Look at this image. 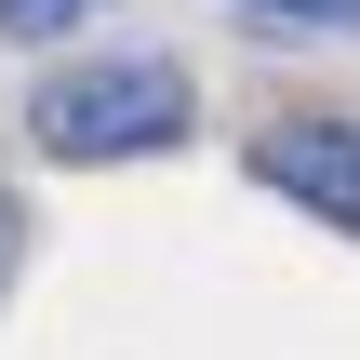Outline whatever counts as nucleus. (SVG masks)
<instances>
[{"label": "nucleus", "mask_w": 360, "mask_h": 360, "mask_svg": "<svg viewBox=\"0 0 360 360\" xmlns=\"http://www.w3.org/2000/svg\"><path fill=\"white\" fill-rule=\"evenodd\" d=\"M13 281H27V187L0 174V294H13Z\"/></svg>", "instance_id": "nucleus-5"}, {"label": "nucleus", "mask_w": 360, "mask_h": 360, "mask_svg": "<svg viewBox=\"0 0 360 360\" xmlns=\"http://www.w3.org/2000/svg\"><path fill=\"white\" fill-rule=\"evenodd\" d=\"M240 13H267V27H347L360 40V0H240Z\"/></svg>", "instance_id": "nucleus-4"}, {"label": "nucleus", "mask_w": 360, "mask_h": 360, "mask_svg": "<svg viewBox=\"0 0 360 360\" xmlns=\"http://www.w3.org/2000/svg\"><path fill=\"white\" fill-rule=\"evenodd\" d=\"M240 160H254V187H281L307 227H347L360 240V120L347 107H294V120H267Z\"/></svg>", "instance_id": "nucleus-2"}, {"label": "nucleus", "mask_w": 360, "mask_h": 360, "mask_svg": "<svg viewBox=\"0 0 360 360\" xmlns=\"http://www.w3.org/2000/svg\"><path fill=\"white\" fill-rule=\"evenodd\" d=\"M80 13H107V0H0V40H53V27H80Z\"/></svg>", "instance_id": "nucleus-3"}, {"label": "nucleus", "mask_w": 360, "mask_h": 360, "mask_svg": "<svg viewBox=\"0 0 360 360\" xmlns=\"http://www.w3.org/2000/svg\"><path fill=\"white\" fill-rule=\"evenodd\" d=\"M200 134V80L174 53H80L53 80H27V147L67 160V174H107V160H174Z\"/></svg>", "instance_id": "nucleus-1"}]
</instances>
